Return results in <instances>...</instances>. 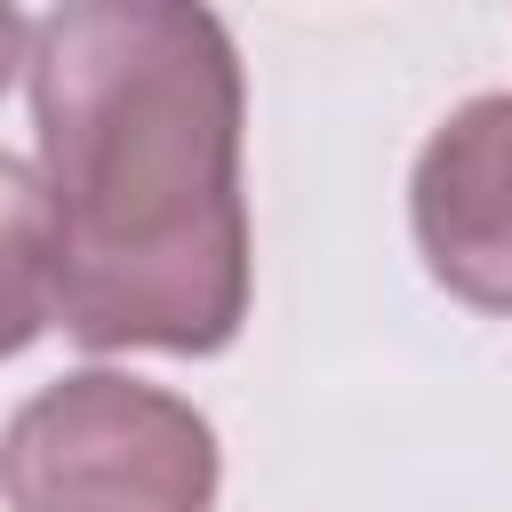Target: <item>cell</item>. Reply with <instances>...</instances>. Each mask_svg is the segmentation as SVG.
I'll list each match as a JSON object with an SVG mask.
<instances>
[{
    "label": "cell",
    "instance_id": "obj_1",
    "mask_svg": "<svg viewBox=\"0 0 512 512\" xmlns=\"http://www.w3.org/2000/svg\"><path fill=\"white\" fill-rule=\"evenodd\" d=\"M56 320L88 352L208 360L248 320L240 48L184 0H64L32 24Z\"/></svg>",
    "mask_w": 512,
    "mask_h": 512
},
{
    "label": "cell",
    "instance_id": "obj_2",
    "mask_svg": "<svg viewBox=\"0 0 512 512\" xmlns=\"http://www.w3.org/2000/svg\"><path fill=\"white\" fill-rule=\"evenodd\" d=\"M216 480L208 416L120 368L56 376L0 432L8 512H208Z\"/></svg>",
    "mask_w": 512,
    "mask_h": 512
},
{
    "label": "cell",
    "instance_id": "obj_4",
    "mask_svg": "<svg viewBox=\"0 0 512 512\" xmlns=\"http://www.w3.org/2000/svg\"><path fill=\"white\" fill-rule=\"evenodd\" d=\"M56 320V224L40 168L0 152V360H16Z\"/></svg>",
    "mask_w": 512,
    "mask_h": 512
},
{
    "label": "cell",
    "instance_id": "obj_3",
    "mask_svg": "<svg viewBox=\"0 0 512 512\" xmlns=\"http://www.w3.org/2000/svg\"><path fill=\"white\" fill-rule=\"evenodd\" d=\"M408 224L456 304L512 320V96H472L424 136Z\"/></svg>",
    "mask_w": 512,
    "mask_h": 512
},
{
    "label": "cell",
    "instance_id": "obj_5",
    "mask_svg": "<svg viewBox=\"0 0 512 512\" xmlns=\"http://www.w3.org/2000/svg\"><path fill=\"white\" fill-rule=\"evenodd\" d=\"M24 56H32V16L0 0V88H8L16 72H24Z\"/></svg>",
    "mask_w": 512,
    "mask_h": 512
}]
</instances>
